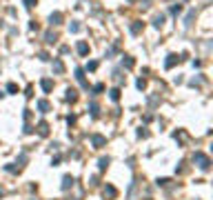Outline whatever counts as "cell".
<instances>
[{
    "instance_id": "cell-1",
    "label": "cell",
    "mask_w": 213,
    "mask_h": 200,
    "mask_svg": "<svg viewBox=\"0 0 213 200\" xmlns=\"http://www.w3.org/2000/svg\"><path fill=\"white\" fill-rule=\"evenodd\" d=\"M193 163H196L202 171H209V167H211V158H209L207 154H202V151H196V154H193Z\"/></svg>"
},
{
    "instance_id": "cell-2",
    "label": "cell",
    "mask_w": 213,
    "mask_h": 200,
    "mask_svg": "<svg viewBox=\"0 0 213 200\" xmlns=\"http://www.w3.org/2000/svg\"><path fill=\"white\" fill-rule=\"evenodd\" d=\"M91 142H93V147H96V149H100V147H105V145H107V138H105V136H100V133H93V136H91Z\"/></svg>"
},
{
    "instance_id": "cell-3",
    "label": "cell",
    "mask_w": 213,
    "mask_h": 200,
    "mask_svg": "<svg viewBox=\"0 0 213 200\" xmlns=\"http://www.w3.org/2000/svg\"><path fill=\"white\" fill-rule=\"evenodd\" d=\"M182 58H178V56H175V53H169V56H166V60H164V67H166V69H171V67L175 65V62H180Z\"/></svg>"
},
{
    "instance_id": "cell-4",
    "label": "cell",
    "mask_w": 213,
    "mask_h": 200,
    "mask_svg": "<svg viewBox=\"0 0 213 200\" xmlns=\"http://www.w3.org/2000/svg\"><path fill=\"white\" fill-rule=\"evenodd\" d=\"M40 87H42V91H44V93H49V91L53 89V80H49V78H42V80H40Z\"/></svg>"
},
{
    "instance_id": "cell-5",
    "label": "cell",
    "mask_w": 213,
    "mask_h": 200,
    "mask_svg": "<svg viewBox=\"0 0 213 200\" xmlns=\"http://www.w3.org/2000/svg\"><path fill=\"white\" fill-rule=\"evenodd\" d=\"M102 194H105V198H116V196H118L116 187H111V185H107V187L102 189Z\"/></svg>"
},
{
    "instance_id": "cell-6",
    "label": "cell",
    "mask_w": 213,
    "mask_h": 200,
    "mask_svg": "<svg viewBox=\"0 0 213 200\" xmlns=\"http://www.w3.org/2000/svg\"><path fill=\"white\" fill-rule=\"evenodd\" d=\"M64 71V65L60 58H53V73H62Z\"/></svg>"
},
{
    "instance_id": "cell-7",
    "label": "cell",
    "mask_w": 213,
    "mask_h": 200,
    "mask_svg": "<svg viewBox=\"0 0 213 200\" xmlns=\"http://www.w3.org/2000/svg\"><path fill=\"white\" fill-rule=\"evenodd\" d=\"M49 22H51V25H60V22H62V14H60V11L51 14V16H49Z\"/></svg>"
},
{
    "instance_id": "cell-8",
    "label": "cell",
    "mask_w": 213,
    "mask_h": 200,
    "mask_svg": "<svg viewBox=\"0 0 213 200\" xmlns=\"http://www.w3.org/2000/svg\"><path fill=\"white\" fill-rule=\"evenodd\" d=\"M64 98H67L69 102H76V100H78V91L69 87V89H67V96H64Z\"/></svg>"
},
{
    "instance_id": "cell-9",
    "label": "cell",
    "mask_w": 213,
    "mask_h": 200,
    "mask_svg": "<svg viewBox=\"0 0 213 200\" xmlns=\"http://www.w3.org/2000/svg\"><path fill=\"white\" fill-rule=\"evenodd\" d=\"M38 109H40L42 113H47V111L51 109V104H49L47 100H38Z\"/></svg>"
},
{
    "instance_id": "cell-10",
    "label": "cell",
    "mask_w": 213,
    "mask_h": 200,
    "mask_svg": "<svg viewBox=\"0 0 213 200\" xmlns=\"http://www.w3.org/2000/svg\"><path fill=\"white\" fill-rule=\"evenodd\" d=\"M78 53L80 56H87L89 53V45L87 42H78Z\"/></svg>"
},
{
    "instance_id": "cell-11",
    "label": "cell",
    "mask_w": 213,
    "mask_h": 200,
    "mask_svg": "<svg viewBox=\"0 0 213 200\" xmlns=\"http://www.w3.org/2000/svg\"><path fill=\"white\" fill-rule=\"evenodd\" d=\"M69 187H73V176H64L62 178V189H69Z\"/></svg>"
},
{
    "instance_id": "cell-12",
    "label": "cell",
    "mask_w": 213,
    "mask_h": 200,
    "mask_svg": "<svg viewBox=\"0 0 213 200\" xmlns=\"http://www.w3.org/2000/svg\"><path fill=\"white\" fill-rule=\"evenodd\" d=\"M38 133H40V136H47V133H49V125H47V122H40V125H38Z\"/></svg>"
},
{
    "instance_id": "cell-13",
    "label": "cell",
    "mask_w": 213,
    "mask_h": 200,
    "mask_svg": "<svg viewBox=\"0 0 213 200\" xmlns=\"http://www.w3.org/2000/svg\"><path fill=\"white\" fill-rule=\"evenodd\" d=\"M162 25H164V16H155L153 18V27H155V29H160Z\"/></svg>"
},
{
    "instance_id": "cell-14",
    "label": "cell",
    "mask_w": 213,
    "mask_h": 200,
    "mask_svg": "<svg viewBox=\"0 0 213 200\" xmlns=\"http://www.w3.org/2000/svg\"><path fill=\"white\" fill-rule=\"evenodd\" d=\"M89 111H91V116H93V118H98V113H100V107H98L96 102H91V104H89Z\"/></svg>"
},
{
    "instance_id": "cell-15",
    "label": "cell",
    "mask_w": 213,
    "mask_h": 200,
    "mask_svg": "<svg viewBox=\"0 0 213 200\" xmlns=\"http://www.w3.org/2000/svg\"><path fill=\"white\" fill-rule=\"evenodd\" d=\"M122 67H127V69L133 67V58H131V56H124V58H122Z\"/></svg>"
},
{
    "instance_id": "cell-16",
    "label": "cell",
    "mask_w": 213,
    "mask_h": 200,
    "mask_svg": "<svg viewBox=\"0 0 213 200\" xmlns=\"http://www.w3.org/2000/svg\"><path fill=\"white\" fill-rule=\"evenodd\" d=\"M109 163H111L109 158H100V163H98V167H100V171H105V169L109 167Z\"/></svg>"
},
{
    "instance_id": "cell-17",
    "label": "cell",
    "mask_w": 213,
    "mask_h": 200,
    "mask_svg": "<svg viewBox=\"0 0 213 200\" xmlns=\"http://www.w3.org/2000/svg\"><path fill=\"white\" fill-rule=\"evenodd\" d=\"M142 27H144L142 22H133V25H131V33H140V31H142Z\"/></svg>"
},
{
    "instance_id": "cell-18",
    "label": "cell",
    "mask_w": 213,
    "mask_h": 200,
    "mask_svg": "<svg viewBox=\"0 0 213 200\" xmlns=\"http://www.w3.org/2000/svg\"><path fill=\"white\" fill-rule=\"evenodd\" d=\"M80 29H82V27H80V22H71V25H69V31H71V33H78Z\"/></svg>"
},
{
    "instance_id": "cell-19",
    "label": "cell",
    "mask_w": 213,
    "mask_h": 200,
    "mask_svg": "<svg viewBox=\"0 0 213 200\" xmlns=\"http://www.w3.org/2000/svg\"><path fill=\"white\" fill-rule=\"evenodd\" d=\"M109 96H111V100H120V89L116 87V89H111L109 91Z\"/></svg>"
},
{
    "instance_id": "cell-20",
    "label": "cell",
    "mask_w": 213,
    "mask_h": 200,
    "mask_svg": "<svg viewBox=\"0 0 213 200\" xmlns=\"http://www.w3.org/2000/svg\"><path fill=\"white\" fill-rule=\"evenodd\" d=\"M44 40H47V42H49V45H53V42H55V40H58V38H55V33H51V31H49V33H47V36H44Z\"/></svg>"
},
{
    "instance_id": "cell-21",
    "label": "cell",
    "mask_w": 213,
    "mask_h": 200,
    "mask_svg": "<svg viewBox=\"0 0 213 200\" xmlns=\"http://www.w3.org/2000/svg\"><path fill=\"white\" fill-rule=\"evenodd\" d=\"M7 91H9V93H16V91H18V84H16V82H9V84H7Z\"/></svg>"
},
{
    "instance_id": "cell-22",
    "label": "cell",
    "mask_w": 213,
    "mask_h": 200,
    "mask_svg": "<svg viewBox=\"0 0 213 200\" xmlns=\"http://www.w3.org/2000/svg\"><path fill=\"white\" fill-rule=\"evenodd\" d=\"M96 69H98V62H96V60H91V62L87 65V71H96Z\"/></svg>"
},
{
    "instance_id": "cell-23",
    "label": "cell",
    "mask_w": 213,
    "mask_h": 200,
    "mask_svg": "<svg viewBox=\"0 0 213 200\" xmlns=\"http://www.w3.org/2000/svg\"><path fill=\"white\" fill-rule=\"evenodd\" d=\"M180 11H182V7H180V5H173V7H171V14H175V16H178Z\"/></svg>"
},
{
    "instance_id": "cell-24",
    "label": "cell",
    "mask_w": 213,
    "mask_h": 200,
    "mask_svg": "<svg viewBox=\"0 0 213 200\" xmlns=\"http://www.w3.org/2000/svg\"><path fill=\"white\" fill-rule=\"evenodd\" d=\"M135 87H138V89H144V87H146V82H144V80L140 78V80H138V82H135Z\"/></svg>"
},
{
    "instance_id": "cell-25",
    "label": "cell",
    "mask_w": 213,
    "mask_h": 200,
    "mask_svg": "<svg viewBox=\"0 0 213 200\" xmlns=\"http://www.w3.org/2000/svg\"><path fill=\"white\" fill-rule=\"evenodd\" d=\"M93 91H96V93H100V91H105V84H96V87H93Z\"/></svg>"
},
{
    "instance_id": "cell-26",
    "label": "cell",
    "mask_w": 213,
    "mask_h": 200,
    "mask_svg": "<svg viewBox=\"0 0 213 200\" xmlns=\"http://www.w3.org/2000/svg\"><path fill=\"white\" fill-rule=\"evenodd\" d=\"M166 182H169V180H166V178H160V180H158V187H164Z\"/></svg>"
},
{
    "instance_id": "cell-27",
    "label": "cell",
    "mask_w": 213,
    "mask_h": 200,
    "mask_svg": "<svg viewBox=\"0 0 213 200\" xmlns=\"http://www.w3.org/2000/svg\"><path fill=\"white\" fill-rule=\"evenodd\" d=\"M25 5H27V7H33V5H36V0H25Z\"/></svg>"
},
{
    "instance_id": "cell-28",
    "label": "cell",
    "mask_w": 213,
    "mask_h": 200,
    "mask_svg": "<svg viewBox=\"0 0 213 200\" xmlns=\"http://www.w3.org/2000/svg\"><path fill=\"white\" fill-rule=\"evenodd\" d=\"M2 96H5V93H2V91H0V98H2Z\"/></svg>"
},
{
    "instance_id": "cell-29",
    "label": "cell",
    "mask_w": 213,
    "mask_h": 200,
    "mask_svg": "<svg viewBox=\"0 0 213 200\" xmlns=\"http://www.w3.org/2000/svg\"><path fill=\"white\" fill-rule=\"evenodd\" d=\"M0 194H2V189H0Z\"/></svg>"
}]
</instances>
